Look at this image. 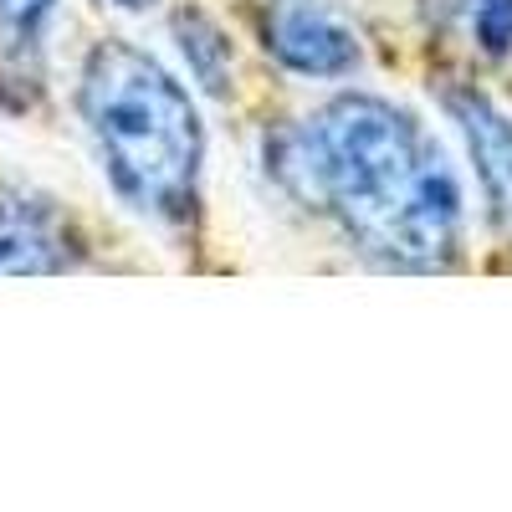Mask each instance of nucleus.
Returning <instances> with one entry per match:
<instances>
[{"mask_svg": "<svg viewBox=\"0 0 512 512\" xmlns=\"http://www.w3.org/2000/svg\"><path fill=\"white\" fill-rule=\"evenodd\" d=\"M267 180L379 272H451L466 241V195L441 139L384 93H333L277 123Z\"/></svg>", "mask_w": 512, "mask_h": 512, "instance_id": "obj_1", "label": "nucleus"}, {"mask_svg": "<svg viewBox=\"0 0 512 512\" xmlns=\"http://www.w3.org/2000/svg\"><path fill=\"white\" fill-rule=\"evenodd\" d=\"M77 118L123 210L159 231H195L205 205V118L154 52L103 36L77 67Z\"/></svg>", "mask_w": 512, "mask_h": 512, "instance_id": "obj_2", "label": "nucleus"}, {"mask_svg": "<svg viewBox=\"0 0 512 512\" xmlns=\"http://www.w3.org/2000/svg\"><path fill=\"white\" fill-rule=\"evenodd\" d=\"M256 36L277 67L308 82H344L364 67V41L344 0H256Z\"/></svg>", "mask_w": 512, "mask_h": 512, "instance_id": "obj_3", "label": "nucleus"}, {"mask_svg": "<svg viewBox=\"0 0 512 512\" xmlns=\"http://www.w3.org/2000/svg\"><path fill=\"white\" fill-rule=\"evenodd\" d=\"M446 118L466 144V159L477 169V190L492 236L512 251V113L477 82H451L441 93Z\"/></svg>", "mask_w": 512, "mask_h": 512, "instance_id": "obj_4", "label": "nucleus"}, {"mask_svg": "<svg viewBox=\"0 0 512 512\" xmlns=\"http://www.w3.org/2000/svg\"><path fill=\"white\" fill-rule=\"evenodd\" d=\"M82 236L62 200L31 185H0V277H57L82 267Z\"/></svg>", "mask_w": 512, "mask_h": 512, "instance_id": "obj_5", "label": "nucleus"}, {"mask_svg": "<svg viewBox=\"0 0 512 512\" xmlns=\"http://www.w3.org/2000/svg\"><path fill=\"white\" fill-rule=\"evenodd\" d=\"M62 0H0V88L36 93L41 88V52Z\"/></svg>", "mask_w": 512, "mask_h": 512, "instance_id": "obj_6", "label": "nucleus"}, {"mask_svg": "<svg viewBox=\"0 0 512 512\" xmlns=\"http://www.w3.org/2000/svg\"><path fill=\"white\" fill-rule=\"evenodd\" d=\"M169 31H175L180 62L195 77V88L210 98H231L236 93V47H231L226 26L200 6H180L169 16Z\"/></svg>", "mask_w": 512, "mask_h": 512, "instance_id": "obj_7", "label": "nucleus"}, {"mask_svg": "<svg viewBox=\"0 0 512 512\" xmlns=\"http://www.w3.org/2000/svg\"><path fill=\"white\" fill-rule=\"evenodd\" d=\"M451 16L482 57L502 62L512 52V0H451Z\"/></svg>", "mask_w": 512, "mask_h": 512, "instance_id": "obj_8", "label": "nucleus"}, {"mask_svg": "<svg viewBox=\"0 0 512 512\" xmlns=\"http://www.w3.org/2000/svg\"><path fill=\"white\" fill-rule=\"evenodd\" d=\"M118 11H154V6H164V0H113Z\"/></svg>", "mask_w": 512, "mask_h": 512, "instance_id": "obj_9", "label": "nucleus"}]
</instances>
